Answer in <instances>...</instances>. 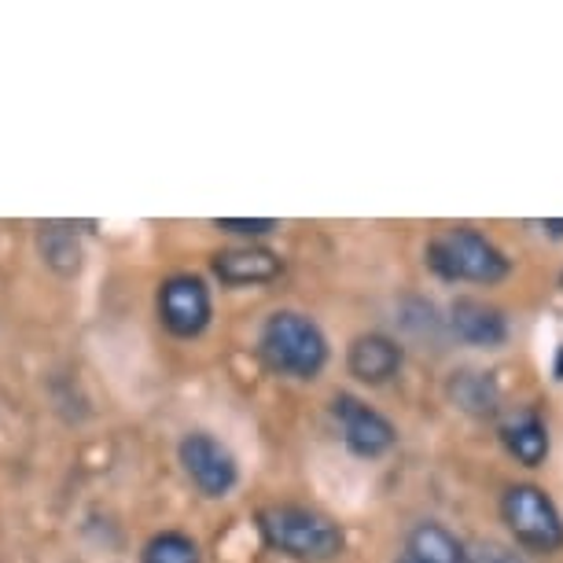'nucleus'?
Instances as JSON below:
<instances>
[{
	"mask_svg": "<svg viewBox=\"0 0 563 563\" xmlns=\"http://www.w3.org/2000/svg\"><path fill=\"white\" fill-rule=\"evenodd\" d=\"M265 545L299 563H328L346 549L343 527L306 505H269L258 512Z\"/></svg>",
	"mask_w": 563,
	"mask_h": 563,
	"instance_id": "obj_1",
	"label": "nucleus"
},
{
	"mask_svg": "<svg viewBox=\"0 0 563 563\" xmlns=\"http://www.w3.org/2000/svg\"><path fill=\"white\" fill-rule=\"evenodd\" d=\"M258 354L276 376L317 379L321 368L328 365V339L313 317L280 310L262 324Z\"/></svg>",
	"mask_w": 563,
	"mask_h": 563,
	"instance_id": "obj_2",
	"label": "nucleus"
},
{
	"mask_svg": "<svg viewBox=\"0 0 563 563\" xmlns=\"http://www.w3.org/2000/svg\"><path fill=\"white\" fill-rule=\"evenodd\" d=\"M428 265L434 276L450 284H501L508 276V258L494 240H486L483 232L456 225L442 229L439 236H431L428 243Z\"/></svg>",
	"mask_w": 563,
	"mask_h": 563,
	"instance_id": "obj_3",
	"label": "nucleus"
},
{
	"mask_svg": "<svg viewBox=\"0 0 563 563\" xmlns=\"http://www.w3.org/2000/svg\"><path fill=\"white\" fill-rule=\"evenodd\" d=\"M505 527L512 530L516 545L530 552H556L563 549V516L552 505V497L534 483L508 486L501 497Z\"/></svg>",
	"mask_w": 563,
	"mask_h": 563,
	"instance_id": "obj_4",
	"label": "nucleus"
},
{
	"mask_svg": "<svg viewBox=\"0 0 563 563\" xmlns=\"http://www.w3.org/2000/svg\"><path fill=\"white\" fill-rule=\"evenodd\" d=\"M332 417L339 423V434H343L346 450L354 456H365V461H376L395 450L398 431L384 412H376L372 406H365L354 395H335L332 398Z\"/></svg>",
	"mask_w": 563,
	"mask_h": 563,
	"instance_id": "obj_5",
	"label": "nucleus"
},
{
	"mask_svg": "<svg viewBox=\"0 0 563 563\" xmlns=\"http://www.w3.org/2000/svg\"><path fill=\"white\" fill-rule=\"evenodd\" d=\"M180 464H185L188 479L199 486V494L207 497H229L232 486L240 483V464L214 434L192 431L180 439Z\"/></svg>",
	"mask_w": 563,
	"mask_h": 563,
	"instance_id": "obj_6",
	"label": "nucleus"
},
{
	"mask_svg": "<svg viewBox=\"0 0 563 563\" xmlns=\"http://www.w3.org/2000/svg\"><path fill=\"white\" fill-rule=\"evenodd\" d=\"M158 317L177 339H196L210 324V291L192 273H177L158 288Z\"/></svg>",
	"mask_w": 563,
	"mask_h": 563,
	"instance_id": "obj_7",
	"label": "nucleus"
},
{
	"mask_svg": "<svg viewBox=\"0 0 563 563\" xmlns=\"http://www.w3.org/2000/svg\"><path fill=\"white\" fill-rule=\"evenodd\" d=\"M401 361H406L401 346L390 335H384V332L357 335L354 343H350V350H346L350 376L361 379V384H368V387L390 384V379H395L398 372H401Z\"/></svg>",
	"mask_w": 563,
	"mask_h": 563,
	"instance_id": "obj_8",
	"label": "nucleus"
},
{
	"mask_svg": "<svg viewBox=\"0 0 563 563\" xmlns=\"http://www.w3.org/2000/svg\"><path fill=\"white\" fill-rule=\"evenodd\" d=\"M214 276L229 288H247V284H269L284 273V262L276 251L265 247H229L214 254Z\"/></svg>",
	"mask_w": 563,
	"mask_h": 563,
	"instance_id": "obj_9",
	"label": "nucleus"
},
{
	"mask_svg": "<svg viewBox=\"0 0 563 563\" xmlns=\"http://www.w3.org/2000/svg\"><path fill=\"white\" fill-rule=\"evenodd\" d=\"M450 328L467 346H501L508 339L505 313L483 299H456L450 306Z\"/></svg>",
	"mask_w": 563,
	"mask_h": 563,
	"instance_id": "obj_10",
	"label": "nucleus"
},
{
	"mask_svg": "<svg viewBox=\"0 0 563 563\" xmlns=\"http://www.w3.org/2000/svg\"><path fill=\"white\" fill-rule=\"evenodd\" d=\"M398 563H467V549L442 523H420L409 530Z\"/></svg>",
	"mask_w": 563,
	"mask_h": 563,
	"instance_id": "obj_11",
	"label": "nucleus"
},
{
	"mask_svg": "<svg viewBox=\"0 0 563 563\" xmlns=\"http://www.w3.org/2000/svg\"><path fill=\"white\" fill-rule=\"evenodd\" d=\"M501 442L523 467H541L549 456V428L538 412H523V417H516L512 423H505Z\"/></svg>",
	"mask_w": 563,
	"mask_h": 563,
	"instance_id": "obj_12",
	"label": "nucleus"
},
{
	"mask_svg": "<svg viewBox=\"0 0 563 563\" xmlns=\"http://www.w3.org/2000/svg\"><path fill=\"white\" fill-rule=\"evenodd\" d=\"M450 398L456 409L467 412V417H494L497 406H501L497 384L486 376V372H453Z\"/></svg>",
	"mask_w": 563,
	"mask_h": 563,
	"instance_id": "obj_13",
	"label": "nucleus"
},
{
	"mask_svg": "<svg viewBox=\"0 0 563 563\" xmlns=\"http://www.w3.org/2000/svg\"><path fill=\"white\" fill-rule=\"evenodd\" d=\"M37 243H41V258H45L59 276H74L81 269V243H78L74 225L48 221V225H41Z\"/></svg>",
	"mask_w": 563,
	"mask_h": 563,
	"instance_id": "obj_14",
	"label": "nucleus"
},
{
	"mask_svg": "<svg viewBox=\"0 0 563 563\" xmlns=\"http://www.w3.org/2000/svg\"><path fill=\"white\" fill-rule=\"evenodd\" d=\"M144 563H199V545L180 530H166L147 541Z\"/></svg>",
	"mask_w": 563,
	"mask_h": 563,
	"instance_id": "obj_15",
	"label": "nucleus"
},
{
	"mask_svg": "<svg viewBox=\"0 0 563 563\" xmlns=\"http://www.w3.org/2000/svg\"><path fill=\"white\" fill-rule=\"evenodd\" d=\"M214 225L221 232H240V236H262V232H273L276 221L273 218H254V221H240V218H218Z\"/></svg>",
	"mask_w": 563,
	"mask_h": 563,
	"instance_id": "obj_16",
	"label": "nucleus"
},
{
	"mask_svg": "<svg viewBox=\"0 0 563 563\" xmlns=\"http://www.w3.org/2000/svg\"><path fill=\"white\" fill-rule=\"evenodd\" d=\"M467 563H523L519 560L516 549H505V545H483L475 552H467Z\"/></svg>",
	"mask_w": 563,
	"mask_h": 563,
	"instance_id": "obj_17",
	"label": "nucleus"
},
{
	"mask_svg": "<svg viewBox=\"0 0 563 563\" xmlns=\"http://www.w3.org/2000/svg\"><path fill=\"white\" fill-rule=\"evenodd\" d=\"M552 372H556V379H563V346L556 350V365H552Z\"/></svg>",
	"mask_w": 563,
	"mask_h": 563,
	"instance_id": "obj_18",
	"label": "nucleus"
},
{
	"mask_svg": "<svg viewBox=\"0 0 563 563\" xmlns=\"http://www.w3.org/2000/svg\"><path fill=\"white\" fill-rule=\"evenodd\" d=\"M545 229L552 232V236H563V221H545Z\"/></svg>",
	"mask_w": 563,
	"mask_h": 563,
	"instance_id": "obj_19",
	"label": "nucleus"
}]
</instances>
